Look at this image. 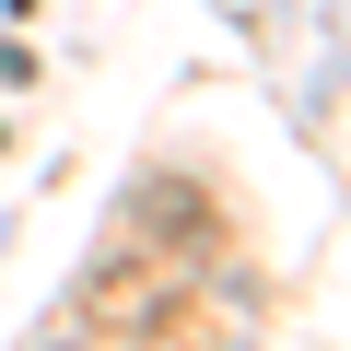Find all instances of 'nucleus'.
<instances>
[{
    "label": "nucleus",
    "mask_w": 351,
    "mask_h": 351,
    "mask_svg": "<svg viewBox=\"0 0 351 351\" xmlns=\"http://www.w3.org/2000/svg\"><path fill=\"white\" fill-rule=\"evenodd\" d=\"M82 328H106V339H129V328H199V293H188V269H129V281L82 293Z\"/></svg>",
    "instance_id": "obj_1"
}]
</instances>
